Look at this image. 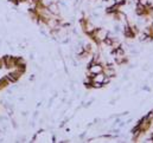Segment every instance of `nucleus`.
<instances>
[{
    "instance_id": "1",
    "label": "nucleus",
    "mask_w": 153,
    "mask_h": 143,
    "mask_svg": "<svg viewBox=\"0 0 153 143\" xmlns=\"http://www.w3.org/2000/svg\"><path fill=\"white\" fill-rule=\"evenodd\" d=\"M93 80H94V89H99V88H102V86H106L109 82H111V78L105 73V72H100V73H96L93 76Z\"/></svg>"
},
{
    "instance_id": "2",
    "label": "nucleus",
    "mask_w": 153,
    "mask_h": 143,
    "mask_svg": "<svg viewBox=\"0 0 153 143\" xmlns=\"http://www.w3.org/2000/svg\"><path fill=\"white\" fill-rule=\"evenodd\" d=\"M79 24H81V27H82V30H83V32H84L85 35H89V33L93 32V30L95 29V27L93 26V24L90 23V20H89L87 17H82L81 20H79Z\"/></svg>"
},
{
    "instance_id": "3",
    "label": "nucleus",
    "mask_w": 153,
    "mask_h": 143,
    "mask_svg": "<svg viewBox=\"0 0 153 143\" xmlns=\"http://www.w3.org/2000/svg\"><path fill=\"white\" fill-rule=\"evenodd\" d=\"M123 35L126 38H135V36L138 35V30L131 24H127L123 29Z\"/></svg>"
},
{
    "instance_id": "4",
    "label": "nucleus",
    "mask_w": 153,
    "mask_h": 143,
    "mask_svg": "<svg viewBox=\"0 0 153 143\" xmlns=\"http://www.w3.org/2000/svg\"><path fill=\"white\" fill-rule=\"evenodd\" d=\"M24 72L19 71V70H17V69H14V71L10 72L7 76H6V78L8 79V82L10 83H14V82H17L20 77H22V74H23Z\"/></svg>"
},
{
    "instance_id": "5",
    "label": "nucleus",
    "mask_w": 153,
    "mask_h": 143,
    "mask_svg": "<svg viewBox=\"0 0 153 143\" xmlns=\"http://www.w3.org/2000/svg\"><path fill=\"white\" fill-rule=\"evenodd\" d=\"M91 55H93V47H91V45H85V46L83 47L82 52L79 53L81 58H85V57H89V56H91Z\"/></svg>"
},
{
    "instance_id": "6",
    "label": "nucleus",
    "mask_w": 153,
    "mask_h": 143,
    "mask_svg": "<svg viewBox=\"0 0 153 143\" xmlns=\"http://www.w3.org/2000/svg\"><path fill=\"white\" fill-rule=\"evenodd\" d=\"M8 84H10V82H8V79H7L6 77L1 78V79H0V91H1V90H4Z\"/></svg>"
},
{
    "instance_id": "7",
    "label": "nucleus",
    "mask_w": 153,
    "mask_h": 143,
    "mask_svg": "<svg viewBox=\"0 0 153 143\" xmlns=\"http://www.w3.org/2000/svg\"><path fill=\"white\" fill-rule=\"evenodd\" d=\"M29 1L31 2L32 6H35V5H40V4L44 2V0H29Z\"/></svg>"
},
{
    "instance_id": "8",
    "label": "nucleus",
    "mask_w": 153,
    "mask_h": 143,
    "mask_svg": "<svg viewBox=\"0 0 153 143\" xmlns=\"http://www.w3.org/2000/svg\"><path fill=\"white\" fill-rule=\"evenodd\" d=\"M2 68H5V65H4V60H2V58H0V69H2Z\"/></svg>"
},
{
    "instance_id": "9",
    "label": "nucleus",
    "mask_w": 153,
    "mask_h": 143,
    "mask_svg": "<svg viewBox=\"0 0 153 143\" xmlns=\"http://www.w3.org/2000/svg\"><path fill=\"white\" fill-rule=\"evenodd\" d=\"M137 2H143V1H145V0H135Z\"/></svg>"
}]
</instances>
